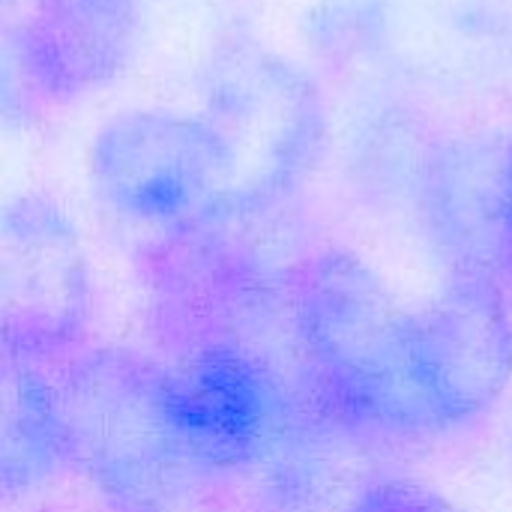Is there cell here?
<instances>
[{"label": "cell", "mask_w": 512, "mask_h": 512, "mask_svg": "<svg viewBox=\"0 0 512 512\" xmlns=\"http://www.w3.org/2000/svg\"><path fill=\"white\" fill-rule=\"evenodd\" d=\"M51 381L66 468L108 510L183 512L201 468L162 363L120 345H84Z\"/></svg>", "instance_id": "1"}, {"label": "cell", "mask_w": 512, "mask_h": 512, "mask_svg": "<svg viewBox=\"0 0 512 512\" xmlns=\"http://www.w3.org/2000/svg\"><path fill=\"white\" fill-rule=\"evenodd\" d=\"M294 330L315 387L348 420L435 429L414 375V312L354 252L324 249L288 279Z\"/></svg>", "instance_id": "2"}, {"label": "cell", "mask_w": 512, "mask_h": 512, "mask_svg": "<svg viewBox=\"0 0 512 512\" xmlns=\"http://www.w3.org/2000/svg\"><path fill=\"white\" fill-rule=\"evenodd\" d=\"M231 159L222 210L267 213L318 162L327 108L315 81L258 42L222 45L204 69V111Z\"/></svg>", "instance_id": "3"}, {"label": "cell", "mask_w": 512, "mask_h": 512, "mask_svg": "<svg viewBox=\"0 0 512 512\" xmlns=\"http://www.w3.org/2000/svg\"><path fill=\"white\" fill-rule=\"evenodd\" d=\"M87 177L105 210L159 234L219 213L234 186L228 150L210 120L174 108L108 117L90 141Z\"/></svg>", "instance_id": "4"}, {"label": "cell", "mask_w": 512, "mask_h": 512, "mask_svg": "<svg viewBox=\"0 0 512 512\" xmlns=\"http://www.w3.org/2000/svg\"><path fill=\"white\" fill-rule=\"evenodd\" d=\"M93 270L66 210L39 192L0 210V348L60 366L90 345Z\"/></svg>", "instance_id": "5"}, {"label": "cell", "mask_w": 512, "mask_h": 512, "mask_svg": "<svg viewBox=\"0 0 512 512\" xmlns=\"http://www.w3.org/2000/svg\"><path fill=\"white\" fill-rule=\"evenodd\" d=\"M411 351L435 429L486 414L512 381V309L495 273L456 270L414 312Z\"/></svg>", "instance_id": "6"}, {"label": "cell", "mask_w": 512, "mask_h": 512, "mask_svg": "<svg viewBox=\"0 0 512 512\" xmlns=\"http://www.w3.org/2000/svg\"><path fill=\"white\" fill-rule=\"evenodd\" d=\"M165 369L201 471H237L261 459L276 441L282 399L270 369L252 351L210 348Z\"/></svg>", "instance_id": "7"}, {"label": "cell", "mask_w": 512, "mask_h": 512, "mask_svg": "<svg viewBox=\"0 0 512 512\" xmlns=\"http://www.w3.org/2000/svg\"><path fill=\"white\" fill-rule=\"evenodd\" d=\"M138 30V0H33L15 33V69L33 96L69 105L129 66Z\"/></svg>", "instance_id": "8"}, {"label": "cell", "mask_w": 512, "mask_h": 512, "mask_svg": "<svg viewBox=\"0 0 512 512\" xmlns=\"http://www.w3.org/2000/svg\"><path fill=\"white\" fill-rule=\"evenodd\" d=\"M63 468L51 372L0 348V504L36 495Z\"/></svg>", "instance_id": "9"}, {"label": "cell", "mask_w": 512, "mask_h": 512, "mask_svg": "<svg viewBox=\"0 0 512 512\" xmlns=\"http://www.w3.org/2000/svg\"><path fill=\"white\" fill-rule=\"evenodd\" d=\"M348 512H468L435 486L420 480H378L363 489Z\"/></svg>", "instance_id": "10"}, {"label": "cell", "mask_w": 512, "mask_h": 512, "mask_svg": "<svg viewBox=\"0 0 512 512\" xmlns=\"http://www.w3.org/2000/svg\"><path fill=\"white\" fill-rule=\"evenodd\" d=\"M501 225H504V246L507 258H512V153L504 168V192H501Z\"/></svg>", "instance_id": "11"}, {"label": "cell", "mask_w": 512, "mask_h": 512, "mask_svg": "<svg viewBox=\"0 0 512 512\" xmlns=\"http://www.w3.org/2000/svg\"><path fill=\"white\" fill-rule=\"evenodd\" d=\"M15 3H18V0H0V18H3V15H6V12L15 6Z\"/></svg>", "instance_id": "12"}]
</instances>
